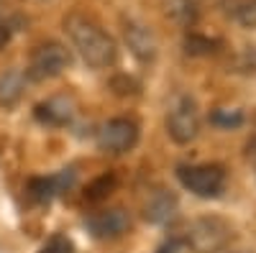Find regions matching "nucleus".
<instances>
[{"label":"nucleus","mask_w":256,"mask_h":253,"mask_svg":"<svg viewBox=\"0 0 256 253\" xmlns=\"http://www.w3.org/2000/svg\"><path fill=\"white\" fill-rule=\"evenodd\" d=\"M74 179H77V172L72 166L62 169L59 174H52V177H36V179L28 182V195L36 202H52L62 192H67V189L74 184Z\"/></svg>","instance_id":"nucleus-9"},{"label":"nucleus","mask_w":256,"mask_h":253,"mask_svg":"<svg viewBox=\"0 0 256 253\" xmlns=\"http://www.w3.org/2000/svg\"><path fill=\"white\" fill-rule=\"evenodd\" d=\"M116 187H118L116 174H102V177H98L95 182H90L88 192H84V200H88V202H100V200L108 197Z\"/></svg>","instance_id":"nucleus-14"},{"label":"nucleus","mask_w":256,"mask_h":253,"mask_svg":"<svg viewBox=\"0 0 256 253\" xmlns=\"http://www.w3.org/2000/svg\"><path fill=\"white\" fill-rule=\"evenodd\" d=\"M26 92V72L3 69L0 72V108H13Z\"/></svg>","instance_id":"nucleus-12"},{"label":"nucleus","mask_w":256,"mask_h":253,"mask_svg":"<svg viewBox=\"0 0 256 253\" xmlns=\"http://www.w3.org/2000/svg\"><path fill=\"white\" fill-rule=\"evenodd\" d=\"M166 133L174 143L187 146L200 133V110L190 95H174L166 108Z\"/></svg>","instance_id":"nucleus-4"},{"label":"nucleus","mask_w":256,"mask_h":253,"mask_svg":"<svg viewBox=\"0 0 256 253\" xmlns=\"http://www.w3.org/2000/svg\"><path fill=\"white\" fill-rule=\"evenodd\" d=\"M84 228L98 241H116V238H123L131 230V215L123 207L98 210V213H90L84 218Z\"/></svg>","instance_id":"nucleus-6"},{"label":"nucleus","mask_w":256,"mask_h":253,"mask_svg":"<svg viewBox=\"0 0 256 253\" xmlns=\"http://www.w3.org/2000/svg\"><path fill=\"white\" fill-rule=\"evenodd\" d=\"M64 31H67L72 46L82 56V61L92 69H108L118 61V44L116 38L105 31L95 18L84 13H70L64 18Z\"/></svg>","instance_id":"nucleus-1"},{"label":"nucleus","mask_w":256,"mask_h":253,"mask_svg":"<svg viewBox=\"0 0 256 253\" xmlns=\"http://www.w3.org/2000/svg\"><path fill=\"white\" fill-rule=\"evenodd\" d=\"M36 120L46 123V125H67L74 118V100L67 95H56L49 97L46 102H38L34 110Z\"/></svg>","instance_id":"nucleus-11"},{"label":"nucleus","mask_w":256,"mask_h":253,"mask_svg":"<svg viewBox=\"0 0 256 253\" xmlns=\"http://www.w3.org/2000/svg\"><path fill=\"white\" fill-rule=\"evenodd\" d=\"M177 179L192 195L212 200L220 197V192L226 189L228 174L220 164H184L177 169Z\"/></svg>","instance_id":"nucleus-3"},{"label":"nucleus","mask_w":256,"mask_h":253,"mask_svg":"<svg viewBox=\"0 0 256 253\" xmlns=\"http://www.w3.org/2000/svg\"><path fill=\"white\" fill-rule=\"evenodd\" d=\"M228 241V225L220 223L218 218H202L198 223H192L190 236H187V246H192L200 253H212L223 248Z\"/></svg>","instance_id":"nucleus-7"},{"label":"nucleus","mask_w":256,"mask_h":253,"mask_svg":"<svg viewBox=\"0 0 256 253\" xmlns=\"http://www.w3.org/2000/svg\"><path fill=\"white\" fill-rule=\"evenodd\" d=\"M177 197L169 192V189H152L144 200V218L154 225H166L177 218Z\"/></svg>","instance_id":"nucleus-10"},{"label":"nucleus","mask_w":256,"mask_h":253,"mask_svg":"<svg viewBox=\"0 0 256 253\" xmlns=\"http://www.w3.org/2000/svg\"><path fill=\"white\" fill-rule=\"evenodd\" d=\"M233 18H236L244 28H256V0H241V3L233 8Z\"/></svg>","instance_id":"nucleus-16"},{"label":"nucleus","mask_w":256,"mask_h":253,"mask_svg":"<svg viewBox=\"0 0 256 253\" xmlns=\"http://www.w3.org/2000/svg\"><path fill=\"white\" fill-rule=\"evenodd\" d=\"M72 64V51L62 44V41H41L31 49L26 79L31 82H46L59 74H64Z\"/></svg>","instance_id":"nucleus-2"},{"label":"nucleus","mask_w":256,"mask_h":253,"mask_svg":"<svg viewBox=\"0 0 256 253\" xmlns=\"http://www.w3.org/2000/svg\"><path fill=\"white\" fill-rule=\"evenodd\" d=\"M166 15L172 20H177L180 26L190 28L200 18V5L195 0H166Z\"/></svg>","instance_id":"nucleus-13"},{"label":"nucleus","mask_w":256,"mask_h":253,"mask_svg":"<svg viewBox=\"0 0 256 253\" xmlns=\"http://www.w3.org/2000/svg\"><path fill=\"white\" fill-rule=\"evenodd\" d=\"M220 46L218 38H208V36H200V33H190L184 38V51L192 54V56H202V54H210Z\"/></svg>","instance_id":"nucleus-15"},{"label":"nucleus","mask_w":256,"mask_h":253,"mask_svg":"<svg viewBox=\"0 0 256 253\" xmlns=\"http://www.w3.org/2000/svg\"><path fill=\"white\" fill-rule=\"evenodd\" d=\"M38 253H74V243H72L67 236L56 233V236H52L44 246H41Z\"/></svg>","instance_id":"nucleus-17"},{"label":"nucleus","mask_w":256,"mask_h":253,"mask_svg":"<svg viewBox=\"0 0 256 253\" xmlns=\"http://www.w3.org/2000/svg\"><path fill=\"white\" fill-rule=\"evenodd\" d=\"M138 123L131 118H110L108 123L100 125L98 131V149L102 154H110V156H123L128 151L136 149L138 143Z\"/></svg>","instance_id":"nucleus-5"},{"label":"nucleus","mask_w":256,"mask_h":253,"mask_svg":"<svg viewBox=\"0 0 256 253\" xmlns=\"http://www.w3.org/2000/svg\"><path fill=\"white\" fill-rule=\"evenodd\" d=\"M123 41H126L128 51H131L138 61H144V64L146 61H154L156 54H159V44H156L154 31L144 23H138V20H134V18L123 20Z\"/></svg>","instance_id":"nucleus-8"},{"label":"nucleus","mask_w":256,"mask_h":253,"mask_svg":"<svg viewBox=\"0 0 256 253\" xmlns=\"http://www.w3.org/2000/svg\"><path fill=\"white\" fill-rule=\"evenodd\" d=\"M184 241H180V238H169L166 243H162L159 248H156V253H184Z\"/></svg>","instance_id":"nucleus-19"},{"label":"nucleus","mask_w":256,"mask_h":253,"mask_svg":"<svg viewBox=\"0 0 256 253\" xmlns=\"http://www.w3.org/2000/svg\"><path fill=\"white\" fill-rule=\"evenodd\" d=\"M210 120L216 125H220V128H236V125H241L244 115L238 110H216L210 115Z\"/></svg>","instance_id":"nucleus-18"},{"label":"nucleus","mask_w":256,"mask_h":253,"mask_svg":"<svg viewBox=\"0 0 256 253\" xmlns=\"http://www.w3.org/2000/svg\"><path fill=\"white\" fill-rule=\"evenodd\" d=\"M198 5H210V8H218V5H223L226 0H195Z\"/></svg>","instance_id":"nucleus-21"},{"label":"nucleus","mask_w":256,"mask_h":253,"mask_svg":"<svg viewBox=\"0 0 256 253\" xmlns=\"http://www.w3.org/2000/svg\"><path fill=\"white\" fill-rule=\"evenodd\" d=\"M10 38H13V26L8 20H0V49H6L10 44Z\"/></svg>","instance_id":"nucleus-20"}]
</instances>
